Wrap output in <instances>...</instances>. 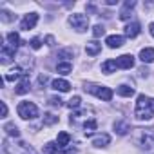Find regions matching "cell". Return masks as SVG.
<instances>
[{
    "instance_id": "1",
    "label": "cell",
    "mask_w": 154,
    "mask_h": 154,
    "mask_svg": "<svg viewBox=\"0 0 154 154\" xmlns=\"http://www.w3.org/2000/svg\"><path fill=\"white\" fill-rule=\"evenodd\" d=\"M134 116H136V120H150V118H154V98L140 94L138 100H136Z\"/></svg>"
},
{
    "instance_id": "2",
    "label": "cell",
    "mask_w": 154,
    "mask_h": 154,
    "mask_svg": "<svg viewBox=\"0 0 154 154\" xmlns=\"http://www.w3.org/2000/svg\"><path fill=\"white\" fill-rule=\"evenodd\" d=\"M134 141L141 149H152L154 147V129H136Z\"/></svg>"
},
{
    "instance_id": "3",
    "label": "cell",
    "mask_w": 154,
    "mask_h": 154,
    "mask_svg": "<svg viewBox=\"0 0 154 154\" xmlns=\"http://www.w3.org/2000/svg\"><path fill=\"white\" fill-rule=\"evenodd\" d=\"M4 150H6L8 154H35L33 149H31L27 143H24V141H15V140H11V138H6V140H4Z\"/></svg>"
},
{
    "instance_id": "4",
    "label": "cell",
    "mask_w": 154,
    "mask_h": 154,
    "mask_svg": "<svg viewBox=\"0 0 154 154\" xmlns=\"http://www.w3.org/2000/svg\"><path fill=\"white\" fill-rule=\"evenodd\" d=\"M85 91H89L91 94H94L96 98L103 100V102H111L112 100V89L105 87V85H94V84H85Z\"/></svg>"
},
{
    "instance_id": "5",
    "label": "cell",
    "mask_w": 154,
    "mask_h": 154,
    "mask_svg": "<svg viewBox=\"0 0 154 154\" xmlns=\"http://www.w3.org/2000/svg\"><path fill=\"white\" fill-rule=\"evenodd\" d=\"M17 112L22 120H33L38 116V107L33 102H20L17 107Z\"/></svg>"
},
{
    "instance_id": "6",
    "label": "cell",
    "mask_w": 154,
    "mask_h": 154,
    "mask_svg": "<svg viewBox=\"0 0 154 154\" xmlns=\"http://www.w3.org/2000/svg\"><path fill=\"white\" fill-rule=\"evenodd\" d=\"M69 26L74 29V31H78V33H84L89 29V18L85 15H80V13H72L69 17Z\"/></svg>"
},
{
    "instance_id": "7",
    "label": "cell",
    "mask_w": 154,
    "mask_h": 154,
    "mask_svg": "<svg viewBox=\"0 0 154 154\" xmlns=\"http://www.w3.org/2000/svg\"><path fill=\"white\" fill-rule=\"evenodd\" d=\"M36 22H38V13H27L20 22V29L29 31V29H33L36 26Z\"/></svg>"
},
{
    "instance_id": "8",
    "label": "cell",
    "mask_w": 154,
    "mask_h": 154,
    "mask_svg": "<svg viewBox=\"0 0 154 154\" xmlns=\"http://www.w3.org/2000/svg\"><path fill=\"white\" fill-rule=\"evenodd\" d=\"M0 58H2L0 62H2L4 65H6V63H9V62H13V58H15V49H13V47H9L8 44H4V45H2V49H0Z\"/></svg>"
},
{
    "instance_id": "9",
    "label": "cell",
    "mask_w": 154,
    "mask_h": 154,
    "mask_svg": "<svg viewBox=\"0 0 154 154\" xmlns=\"http://www.w3.org/2000/svg\"><path fill=\"white\" fill-rule=\"evenodd\" d=\"M116 65L120 69H131L134 65V56L132 54H122L116 58Z\"/></svg>"
},
{
    "instance_id": "10",
    "label": "cell",
    "mask_w": 154,
    "mask_h": 154,
    "mask_svg": "<svg viewBox=\"0 0 154 154\" xmlns=\"http://www.w3.org/2000/svg\"><path fill=\"white\" fill-rule=\"evenodd\" d=\"M105 44H107L111 49H116V47H122V45L125 44V38L120 36V35H111V36L105 38Z\"/></svg>"
},
{
    "instance_id": "11",
    "label": "cell",
    "mask_w": 154,
    "mask_h": 154,
    "mask_svg": "<svg viewBox=\"0 0 154 154\" xmlns=\"http://www.w3.org/2000/svg\"><path fill=\"white\" fill-rule=\"evenodd\" d=\"M51 87H53L54 91L67 93V91L71 89V84H69L67 80H63V78H56V80H53V82H51Z\"/></svg>"
},
{
    "instance_id": "12",
    "label": "cell",
    "mask_w": 154,
    "mask_h": 154,
    "mask_svg": "<svg viewBox=\"0 0 154 154\" xmlns=\"http://www.w3.org/2000/svg\"><path fill=\"white\" fill-rule=\"evenodd\" d=\"M24 76H27V72H24L22 67H15V69H11V71L6 74V82H15V80H18V78H24Z\"/></svg>"
},
{
    "instance_id": "13",
    "label": "cell",
    "mask_w": 154,
    "mask_h": 154,
    "mask_svg": "<svg viewBox=\"0 0 154 154\" xmlns=\"http://www.w3.org/2000/svg\"><path fill=\"white\" fill-rule=\"evenodd\" d=\"M140 24L138 22H132V24H127L125 26V29H123V33H125V36L127 38H136L138 35H140Z\"/></svg>"
},
{
    "instance_id": "14",
    "label": "cell",
    "mask_w": 154,
    "mask_h": 154,
    "mask_svg": "<svg viewBox=\"0 0 154 154\" xmlns=\"http://www.w3.org/2000/svg\"><path fill=\"white\" fill-rule=\"evenodd\" d=\"M100 51H102V44H100L98 40H91V42H87V45H85V53H87L89 56H96Z\"/></svg>"
},
{
    "instance_id": "15",
    "label": "cell",
    "mask_w": 154,
    "mask_h": 154,
    "mask_svg": "<svg viewBox=\"0 0 154 154\" xmlns=\"http://www.w3.org/2000/svg\"><path fill=\"white\" fill-rule=\"evenodd\" d=\"M140 60L143 63H152L154 62V49L152 47H145L140 51Z\"/></svg>"
},
{
    "instance_id": "16",
    "label": "cell",
    "mask_w": 154,
    "mask_h": 154,
    "mask_svg": "<svg viewBox=\"0 0 154 154\" xmlns=\"http://www.w3.org/2000/svg\"><path fill=\"white\" fill-rule=\"evenodd\" d=\"M134 6H136L134 0H127V2L123 4V8H122V11H120V18L122 20H127L131 17V11L134 9Z\"/></svg>"
},
{
    "instance_id": "17",
    "label": "cell",
    "mask_w": 154,
    "mask_h": 154,
    "mask_svg": "<svg viewBox=\"0 0 154 154\" xmlns=\"http://www.w3.org/2000/svg\"><path fill=\"white\" fill-rule=\"evenodd\" d=\"M29 87H31V84H29V78L27 76H24V78L17 84V87H15V93L17 94H26V93H29Z\"/></svg>"
},
{
    "instance_id": "18",
    "label": "cell",
    "mask_w": 154,
    "mask_h": 154,
    "mask_svg": "<svg viewBox=\"0 0 154 154\" xmlns=\"http://www.w3.org/2000/svg\"><path fill=\"white\" fill-rule=\"evenodd\" d=\"M6 44L17 51L18 45H20V36H18V33H8V35H6Z\"/></svg>"
},
{
    "instance_id": "19",
    "label": "cell",
    "mask_w": 154,
    "mask_h": 154,
    "mask_svg": "<svg viewBox=\"0 0 154 154\" xmlns=\"http://www.w3.org/2000/svg\"><path fill=\"white\" fill-rule=\"evenodd\" d=\"M109 141H111V136L109 134H98V136H94L93 138V145L94 147H105V145H109Z\"/></svg>"
},
{
    "instance_id": "20",
    "label": "cell",
    "mask_w": 154,
    "mask_h": 154,
    "mask_svg": "<svg viewBox=\"0 0 154 154\" xmlns=\"http://www.w3.org/2000/svg\"><path fill=\"white\" fill-rule=\"evenodd\" d=\"M62 149L63 147H60L56 141H49V143L44 145V152L45 154H62Z\"/></svg>"
},
{
    "instance_id": "21",
    "label": "cell",
    "mask_w": 154,
    "mask_h": 154,
    "mask_svg": "<svg viewBox=\"0 0 154 154\" xmlns=\"http://www.w3.org/2000/svg\"><path fill=\"white\" fill-rule=\"evenodd\" d=\"M116 69H118L116 60H107L102 63V72H105V74H112V72H116Z\"/></svg>"
},
{
    "instance_id": "22",
    "label": "cell",
    "mask_w": 154,
    "mask_h": 154,
    "mask_svg": "<svg viewBox=\"0 0 154 154\" xmlns=\"http://www.w3.org/2000/svg\"><path fill=\"white\" fill-rule=\"evenodd\" d=\"M114 131L123 136V134H127V132L131 131V127H129L127 122H114Z\"/></svg>"
},
{
    "instance_id": "23",
    "label": "cell",
    "mask_w": 154,
    "mask_h": 154,
    "mask_svg": "<svg viewBox=\"0 0 154 154\" xmlns=\"http://www.w3.org/2000/svg\"><path fill=\"white\" fill-rule=\"evenodd\" d=\"M4 131H6L8 136H11V138H18V136H20V131H18V127H17L15 123H6V125H4Z\"/></svg>"
},
{
    "instance_id": "24",
    "label": "cell",
    "mask_w": 154,
    "mask_h": 154,
    "mask_svg": "<svg viewBox=\"0 0 154 154\" xmlns=\"http://www.w3.org/2000/svg\"><path fill=\"white\" fill-rule=\"evenodd\" d=\"M116 93H118L120 96H123V98H129V96H132V94H134V89H132V87H129V85H120V87L116 89Z\"/></svg>"
},
{
    "instance_id": "25",
    "label": "cell",
    "mask_w": 154,
    "mask_h": 154,
    "mask_svg": "<svg viewBox=\"0 0 154 154\" xmlns=\"http://www.w3.org/2000/svg\"><path fill=\"white\" fill-rule=\"evenodd\" d=\"M69 141H71V136L67 132H58V138H56V143L60 147H69Z\"/></svg>"
},
{
    "instance_id": "26",
    "label": "cell",
    "mask_w": 154,
    "mask_h": 154,
    "mask_svg": "<svg viewBox=\"0 0 154 154\" xmlns=\"http://www.w3.org/2000/svg\"><path fill=\"white\" fill-rule=\"evenodd\" d=\"M56 71H58L60 74H69V72L72 71V63H69V62H62V63L56 65Z\"/></svg>"
},
{
    "instance_id": "27",
    "label": "cell",
    "mask_w": 154,
    "mask_h": 154,
    "mask_svg": "<svg viewBox=\"0 0 154 154\" xmlns=\"http://www.w3.org/2000/svg\"><path fill=\"white\" fill-rule=\"evenodd\" d=\"M96 127H98L96 120H87V122H85V125H84V129H85V134H91L93 131H96Z\"/></svg>"
},
{
    "instance_id": "28",
    "label": "cell",
    "mask_w": 154,
    "mask_h": 154,
    "mask_svg": "<svg viewBox=\"0 0 154 154\" xmlns=\"http://www.w3.org/2000/svg\"><path fill=\"white\" fill-rule=\"evenodd\" d=\"M80 103H82V98H80V96H72V98L67 102V107H69V109H78Z\"/></svg>"
},
{
    "instance_id": "29",
    "label": "cell",
    "mask_w": 154,
    "mask_h": 154,
    "mask_svg": "<svg viewBox=\"0 0 154 154\" xmlns=\"http://www.w3.org/2000/svg\"><path fill=\"white\" fill-rule=\"evenodd\" d=\"M58 123V116L54 114H44V125H54Z\"/></svg>"
},
{
    "instance_id": "30",
    "label": "cell",
    "mask_w": 154,
    "mask_h": 154,
    "mask_svg": "<svg viewBox=\"0 0 154 154\" xmlns=\"http://www.w3.org/2000/svg\"><path fill=\"white\" fill-rule=\"evenodd\" d=\"M103 35H105V27H103V26L98 24V26L93 27V36H94V38H100V36H103Z\"/></svg>"
},
{
    "instance_id": "31",
    "label": "cell",
    "mask_w": 154,
    "mask_h": 154,
    "mask_svg": "<svg viewBox=\"0 0 154 154\" xmlns=\"http://www.w3.org/2000/svg\"><path fill=\"white\" fill-rule=\"evenodd\" d=\"M0 18H2V22H11V20H15V17H11V13H8V11H0Z\"/></svg>"
},
{
    "instance_id": "32",
    "label": "cell",
    "mask_w": 154,
    "mask_h": 154,
    "mask_svg": "<svg viewBox=\"0 0 154 154\" xmlns=\"http://www.w3.org/2000/svg\"><path fill=\"white\" fill-rule=\"evenodd\" d=\"M29 44H31V47H33V49H40V47H42V40H40L38 36H36V38H33Z\"/></svg>"
},
{
    "instance_id": "33",
    "label": "cell",
    "mask_w": 154,
    "mask_h": 154,
    "mask_svg": "<svg viewBox=\"0 0 154 154\" xmlns=\"http://www.w3.org/2000/svg\"><path fill=\"white\" fill-rule=\"evenodd\" d=\"M49 103H51L53 107H60V105H62V100L56 98V96H53V98H49Z\"/></svg>"
},
{
    "instance_id": "34",
    "label": "cell",
    "mask_w": 154,
    "mask_h": 154,
    "mask_svg": "<svg viewBox=\"0 0 154 154\" xmlns=\"http://www.w3.org/2000/svg\"><path fill=\"white\" fill-rule=\"evenodd\" d=\"M72 54H74L72 49H63V51H60V56H72Z\"/></svg>"
},
{
    "instance_id": "35",
    "label": "cell",
    "mask_w": 154,
    "mask_h": 154,
    "mask_svg": "<svg viewBox=\"0 0 154 154\" xmlns=\"http://www.w3.org/2000/svg\"><path fill=\"white\" fill-rule=\"evenodd\" d=\"M0 105H2V118H6L8 116V105H6V102H2Z\"/></svg>"
},
{
    "instance_id": "36",
    "label": "cell",
    "mask_w": 154,
    "mask_h": 154,
    "mask_svg": "<svg viewBox=\"0 0 154 154\" xmlns=\"http://www.w3.org/2000/svg\"><path fill=\"white\" fill-rule=\"evenodd\" d=\"M149 31H150V35H152V36H154V22H152V24H150V26H149Z\"/></svg>"
},
{
    "instance_id": "37",
    "label": "cell",
    "mask_w": 154,
    "mask_h": 154,
    "mask_svg": "<svg viewBox=\"0 0 154 154\" xmlns=\"http://www.w3.org/2000/svg\"><path fill=\"white\" fill-rule=\"evenodd\" d=\"M47 42H49V45H53V42H54V38H53V36H47Z\"/></svg>"
}]
</instances>
